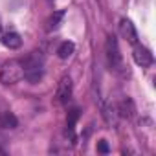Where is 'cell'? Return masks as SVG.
I'll list each match as a JSON object with an SVG mask.
<instances>
[{
  "instance_id": "1",
  "label": "cell",
  "mask_w": 156,
  "mask_h": 156,
  "mask_svg": "<svg viewBox=\"0 0 156 156\" xmlns=\"http://www.w3.org/2000/svg\"><path fill=\"white\" fill-rule=\"evenodd\" d=\"M22 61V66H24V79L30 81L31 85L39 83L44 75V59L41 55V51H31L28 57L20 59Z\"/></svg>"
},
{
  "instance_id": "2",
  "label": "cell",
  "mask_w": 156,
  "mask_h": 156,
  "mask_svg": "<svg viewBox=\"0 0 156 156\" xmlns=\"http://www.w3.org/2000/svg\"><path fill=\"white\" fill-rule=\"evenodd\" d=\"M22 79H24V66L20 59H11L2 64V68H0V83L15 85Z\"/></svg>"
},
{
  "instance_id": "3",
  "label": "cell",
  "mask_w": 156,
  "mask_h": 156,
  "mask_svg": "<svg viewBox=\"0 0 156 156\" xmlns=\"http://www.w3.org/2000/svg\"><path fill=\"white\" fill-rule=\"evenodd\" d=\"M105 51H107V61H108V66L114 70V72H121L125 68L123 64V57H121V51H119V46H118V41L114 35L107 37V44H105Z\"/></svg>"
},
{
  "instance_id": "4",
  "label": "cell",
  "mask_w": 156,
  "mask_h": 156,
  "mask_svg": "<svg viewBox=\"0 0 156 156\" xmlns=\"http://www.w3.org/2000/svg\"><path fill=\"white\" fill-rule=\"evenodd\" d=\"M132 57H134V62H136L138 66H141V68L151 66V64H152V61H154V57H152L151 50H149V48H145V46H141V44H138V42L134 44Z\"/></svg>"
},
{
  "instance_id": "5",
  "label": "cell",
  "mask_w": 156,
  "mask_h": 156,
  "mask_svg": "<svg viewBox=\"0 0 156 156\" xmlns=\"http://www.w3.org/2000/svg\"><path fill=\"white\" fill-rule=\"evenodd\" d=\"M70 98H72V79L68 75H64V77H61V81L57 85V101L61 105H64V103H68Z\"/></svg>"
},
{
  "instance_id": "6",
  "label": "cell",
  "mask_w": 156,
  "mask_h": 156,
  "mask_svg": "<svg viewBox=\"0 0 156 156\" xmlns=\"http://www.w3.org/2000/svg\"><path fill=\"white\" fill-rule=\"evenodd\" d=\"M119 33H121V37L127 42H130V44L138 42V31H136L134 24L129 19H121V22H119Z\"/></svg>"
},
{
  "instance_id": "7",
  "label": "cell",
  "mask_w": 156,
  "mask_h": 156,
  "mask_svg": "<svg viewBox=\"0 0 156 156\" xmlns=\"http://www.w3.org/2000/svg\"><path fill=\"white\" fill-rule=\"evenodd\" d=\"M99 105H101V114H103L105 121H107L108 125L116 127V125H118V118H119V114H118V108H116L112 103H105V101H101Z\"/></svg>"
},
{
  "instance_id": "8",
  "label": "cell",
  "mask_w": 156,
  "mask_h": 156,
  "mask_svg": "<svg viewBox=\"0 0 156 156\" xmlns=\"http://www.w3.org/2000/svg\"><path fill=\"white\" fill-rule=\"evenodd\" d=\"M0 41H2V44H4L6 48H9V50H19V48L22 46V37H20L17 31H8V33H4Z\"/></svg>"
},
{
  "instance_id": "9",
  "label": "cell",
  "mask_w": 156,
  "mask_h": 156,
  "mask_svg": "<svg viewBox=\"0 0 156 156\" xmlns=\"http://www.w3.org/2000/svg\"><path fill=\"white\" fill-rule=\"evenodd\" d=\"M0 127L4 129H17L19 127V119L11 110H4L0 112Z\"/></svg>"
},
{
  "instance_id": "10",
  "label": "cell",
  "mask_w": 156,
  "mask_h": 156,
  "mask_svg": "<svg viewBox=\"0 0 156 156\" xmlns=\"http://www.w3.org/2000/svg\"><path fill=\"white\" fill-rule=\"evenodd\" d=\"M79 119V108H72L68 112V118H66V134H70L72 140H75L73 136V129H75V123Z\"/></svg>"
},
{
  "instance_id": "11",
  "label": "cell",
  "mask_w": 156,
  "mask_h": 156,
  "mask_svg": "<svg viewBox=\"0 0 156 156\" xmlns=\"http://www.w3.org/2000/svg\"><path fill=\"white\" fill-rule=\"evenodd\" d=\"M134 112H136V108H134V103H132V99H123L119 105H118V114L119 116H123V118H132L134 116Z\"/></svg>"
},
{
  "instance_id": "12",
  "label": "cell",
  "mask_w": 156,
  "mask_h": 156,
  "mask_svg": "<svg viewBox=\"0 0 156 156\" xmlns=\"http://www.w3.org/2000/svg\"><path fill=\"white\" fill-rule=\"evenodd\" d=\"M73 50H75V44H73L72 41H64V42L59 44L57 55H59V59H68V57L73 53Z\"/></svg>"
},
{
  "instance_id": "13",
  "label": "cell",
  "mask_w": 156,
  "mask_h": 156,
  "mask_svg": "<svg viewBox=\"0 0 156 156\" xmlns=\"http://www.w3.org/2000/svg\"><path fill=\"white\" fill-rule=\"evenodd\" d=\"M62 19H64V11H55V13H53V15L48 19V31H53V30H57V28L61 26Z\"/></svg>"
},
{
  "instance_id": "14",
  "label": "cell",
  "mask_w": 156,
  "mask_h": 156,
  "mask_svg": "<svg viewBox=\"0 0 156 156\" xmlns=\"http://www.w3.org/2000/svg\"><path fill=\"white\" fill-rule=\"evenodd\" d=\"M108 151H110V147H108L107 140H99V141H98V152H101V154H108Z\"/></svg>"
},
{
  "instance_id": "15",
  "label": "cell",
  "mask_w": 156,
  "mask_h": 156,
  "mask_svg": "<svg viewBox=\"0 0 156 156\" xmlns=\"http://www.w3.org/2000/svg\"><path fill=\"white\" fill-rule=\"evenodd\" d=\"M0 30H2V20H0Z\"/></svg>"
},
{
  "instance_id": "16",
  "label": "cell",
  "mask_w": 156,
  "mask_h": 156,
  "mask_svg": "<svg viewBox=\"0 0 156 156\" xmlns=\"http://www.w3.org/2000/svg\"><path fill=\"white\" fill-rule=\"evenodd\" d=\"M51 2H53V0H51Z\"/></svg>"
}]
</instances>
